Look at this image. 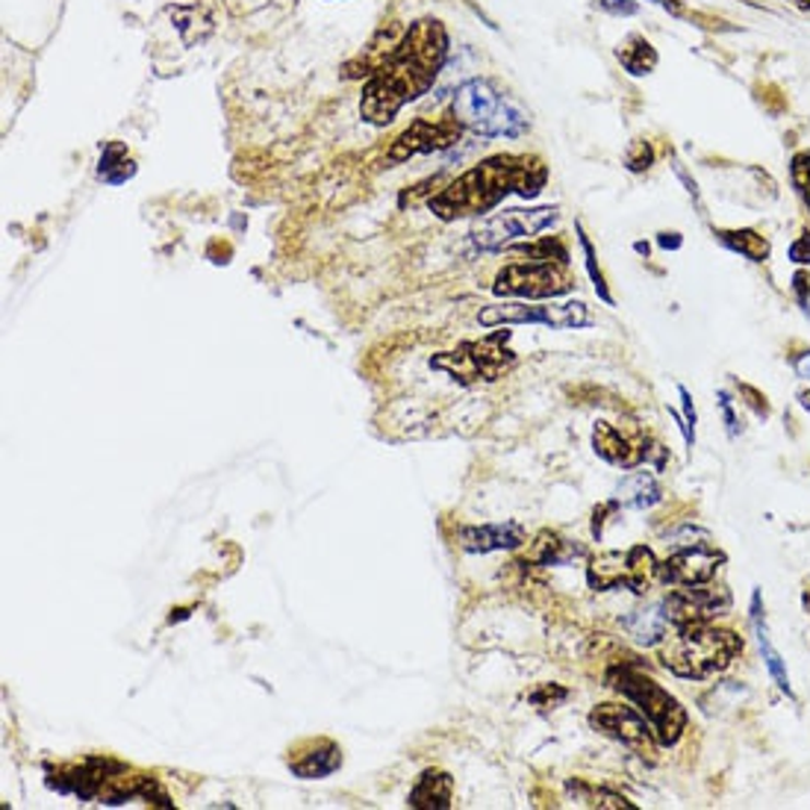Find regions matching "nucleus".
I'll use <instances>...</instances> for the list:
<instances>
[{"label": "nucleus", "instance_id": "nucleus-13", "mask_svg": "<svg viewBox=\"0 0 810 810\" xmlns=\"http://www.w3.org/2000/svg\"><path fill=\"white\" fill-rule=\"evenodd\" d=\"M557 222V210L554 207H540V210H504L474 231V245H481L486 251L504 248L507 242L525 239V236H537L540 231Z\"/></svg>", "mask_w": 810, "mask_h": 810}, {"label": "nucleus", "instance_id": "nucleus-27", "mask_svg": "<svg viewBox=\"0 0 810 810\" xmlns=\"http://www.w3.org/2000/svg\"><path fill=\"white\" fill-rule=\"evenodd\" d=\"M790 177H793V189L799 192V198L810 210V151H801V154L793 156Z\"/></svg>", "mask_w": 810, "mask_h": 810}, {"label": "nucleus", "instance_id": "nucleus-37", "mask_svg": "<svg viewBox=\"0 0 810 810\" xmlns=\"http://www.w3.org/2000/svg\"><path fill=\"white\" fill-rule=\"evenodd\" d=\"M660 245H664V248H678L681 239H678V233H664V236H660Z\"/></svg>", "mask_w": 810, "mask_h": 810}, {"label": "nucleus", "instance_id": "nucleus-2", "mask_svg": "<svg viewBox=\"0 0 810 810\" xmlns=\"http://www.w3.org/2000/svg\"><path fill=\"white\" fill-rule=\"evenodd\" d=\"M545 180H549V172L537 156H490L481 165L460 174L443 192L434 195L431 210L443 222L469 219V215L490 213L492 207H498L510 192L521 198H537Z\"/></svg>", "mask_w": 810, "mask_h": 810}, {"label": "nucleus", "instance_id": "nucleus-22", "mask_svg": "<svg viewBox=\"0 0 810 810\" xmlns=\"http://www.w3.org/2000/svg\"><path fill=\"white\" fill-rule=\"evenodd\" d=\"M617 57L627 74H634V78H643L648 71H655L657 66V54L655 48H651V42L643 39L639 33H631V36L619 45Z\"/></svg>", "mask_w": 810, "mask_h": 810}, {"label": "nucleus", "instance_id": "nucleus-15", "mask_svg": "<svg viewBox=\"0 0 810 810\" xmlns=\"http://www.w3.org/2000/svg\"><path fill=\"white\" fill-rule=\"evenodd\" d=\"M719 563H725L723 551L711 549L707 542L676 551L672 557L657 566V578L669 587H699L716 578Z\"/></svg>", "mask_w": 810, "mask_h": 810}, {"label": "nucleus", "instance_id": "nucleus-1", "mask_svg": "<svg viewBox=\"0 0 810 810\" xmlns=\"http://www.w3.org/2000/svg\"><path fill=\"white\" fill-rule=\"evenodd\" d=\"M448 57V33L439 21H415L404 39L396 42L368 71V83L360 101V116L375 127L396 121L404 104L422 97L434 86L439 68Z\"/></svg>", "mask_w": 810, "mask_h": 810}, {"label": "nucleus", "instance_id": "nucleus-34", "mask_svg": "<svg viewBox=\"0 0 810 810\" xmlns=\"http://www.w3.org/2000/svg\"><path fill=\"white\" fill-rule=\"evenodd\" d=\"M719 410H723V419H725V425H728V434H731V436L740 434V427H737V415H733V410H731V396H728V392H719Z\"/></svg>", "mask_w": 810, "mask_h": 810}, {"label": "nucleus", "instance_id": "nucleus-4", "mask_svg": "<svg viewBox=\"0 0 810 810\" xmlns=\"http://www.w3.org/2000/svg\"><path fill=\"white\" fill-rule=\"evenodd\" d=\"M451 116L460 121V127L486 136V139H502V136L516 139L531 125L528 109L510 95L498 92L490 80H469L457 89L451 101Z\"/></svg>", "mask_w": 810, "mask_h": 810}, {"label": "nucleus", "instance_id": "nucleus-14", "mask_svg": "<svg viewBox=\"0 0 810 810\" xmlns=\"http://www.w3.org/2000/svg\"><path fill=\"white\" fill-rule=\"evenodd\" d=\"M669 625H695V622H711L716 617H725L731 610V592L725 587H676L664 601Z\"/></svg>", "mask_w": 810, "mask_h": 810}, {"label": "nucleus", "instance_id": "nucleus-5", "mask_svg": "<svg viewBox=\"0 0 810 810\" xmlns=\"http://www.w3.org/2000/svg\"><path fill=\"white\" fill-rule=\"evenodd\" d=\"M608 681L617 693L625 695L627 702L637 704L639 714L646 716V723L651 725L657 743L676 746L681 740V733L686 728V711L676 695H669L664 686L657 684L655 678L643 676L631 666H617L608 676Z\"/></svg>", "mask_w": 810, "mask_h": 810}, {"label": "nucleus", "instance_id": "nucleus-32", "mask_svg": "<svg viewBox=\"0 0 810 810\" xmlns=\"http://www.w3.org/2000/svg\"><path fill=\"white\" fill-rule=\"evenodd\" d=\"M740 396L749 398V401H746V404L752 407L754 413L763 415V419H766V415H770V404H766V398H763L761 392H758V389H752V386L740 384Z\"/></svg>", "mask_w": 810, "mask_h": 810}, {"label": "nucleus", "instance_id": "nucleus-36", "mask_svg": "<svg viewBox=\"0 0 810 810\" xmlns=\"http://www.w3.org/2000/svg\"><path fill=\"white\" fill-rule=\"evenodd\" d=\"M793 368H796V375L805 377V380H810V351H808V354H799V357L793 360Z\"/></svg>", "mask_w": 810, "mask_h": 810}, {"label": "nucleus", "instance_id": "nucleus-20", "mask_svg": "<svg viewBox=\"0 0 810 810\" xmlns=\"http://www.w3.org/2000/svg\"><path fill=\"white\" fill-rule=\"evenodd\" d=\"M660 498H664V490H660V483H657L655 474L648 472L627 474L617 490V502L622 504V507H631V510H648V507H655Z\"/></svg>", "mask_w": 810, "mask_h": 810}, {"label": "nucleus", "instance_id": "nucleus-26", "mask_svg": "<svg viewBox=\"0 0 810 810\" xmlns=\"http://www.w3.org/2000/svg\"><path fill=\"white\" fill-rule=\"evenodd\" d=\"M570 796L584 808H613V810H634V805L625 799V796H619L613 790H604V787H592V784H580V782H570Z\"/></svg>", "mask_w": 810, "mask_h": 810}, {"label": "nucleus", "instance_id": "nucleus-29", "mask_svg": "<svg viewBox=\"0 0 810 810\" xmlns=\"http://www.w3.org/2000/svg\"><path fill=\"white\" fill-rule=\"evenodd\" d=\"M655 163V151H651V145L648 142H634V145L627 148V154H625V165L631 168V172H646L648 165Z\"/></svg>", "mask_w": 810, "mask_h": 810}, {"label": "nucleus", "instance_id": "nucleus-25", "mask_svg": "<svg viewBox=\"0 0 810 810\" xmlns=\"http://www.w3.org/2000/svg\"><path fill=\"white\" fill-rule=\"evenodd\" d=\"M716 239L723 242L725 248L743 254L746 260L752 262H763L770 257V242L763 239L758 231H719L716 233Z\"/></svg>", "mask_w": 810, "mask_h": 810}, {"label": "nucleus", "instance_id": "nucleus-6", "mask_svg": "<svg viewBox=\"0 0 810 810\" xmlns=\"http://www.w3.org/2000/svg\"><path fill=\"white\" fill-rule=\"evenodd\" d=\"M507 342H510V330H495L481 342H463L454 351H445L431 360V368H439L463 386L492 384L516 366V354L507 348Z\"/></svg>", "mask_w": 810, "mask_h": 810}, {"label": "nucleus", "instance_id": "nucleus-23", "mask_svg": "<svg viewBox=\"0 0 810 810\" xmlns=\"http://www.w3.org/2000/svg\"><path fill=\"white\" fill-rule=\"evenodd\" d=\"M669 617H666L664 604H655V608L639 610L637 617L627 622V631H631V637L637 639V643H646V646H655L660 639L666 637V631H669Z\"/></svg>", "mask_w": 810, "mask_h": 810}, {"label": "nucleus", "instance_id": "nucleus-35", "mask_svg": "<svg viewBox=\"0 0 810 810\" xmlns=\"http://www.w3.org/2000/svg\"><path fill=\"white\" fill-rule=\"evenodd\" d=\"M793 290H796V295H799V304L805 313H810L808 309V292H810V278L805 274V271H799L796 278H793Z\"/></svg>", "mask_w": 810, "mask_h": 810}, {"label": "nucleus", "instance_id": "nucleus-33", "mask_svg": "<svg viewBox=\"0 0 810 810\" xmlns=\"http://www.w3.org/2000/svg\"><path fill=\"white\" fill-rule=\"evenodd\" d=\"M790 260L799 262V266H808L810 262V233H801L799 239L790 245Z\"/></svg>", "mask_w": 810, "mask_h": 810}, {"label": "nucleus", "instance_id": "nucleus-17", "mask_svg": "<svg viewBox=\"0 0 810 810\" xmlns=\"http://www.w3.org/2000/svg\"><path fill=\"white\" fill-rule=\"evenodd\" d=\"M339 766H342V749L333 740H313L304 749H298L290 761L292 775H298L304 782L328 778Z\"/></svg>", "mask_w": 810, "mask_h": 810}, {"label": "nucleus", "instance_id": "nucleus-18", "mask_svg": "<svg viewBox=\"0 0 810 810\" xmlns=\"http://www.w3.org/2000/svg\"><path fill=\"white\" fill-rule=\"evenodd\" d=\"M454 799V778L448 772L425 770L415 778V787L407 796V805L415 810H448Z\"/></svg>", "mask_w": 810, "mask_h": 810}, {"label": "nucleus", "instance_id": "nucleus-28", "mask_svg": "<svg viewBox=\"0 0 810 810\" xmlns=\"http://www.w3.org/2000/svg\"><path fill=\"white\" fill-rule=\"evenodd\" d=\"M578 236H580V248H584V257H587V271H589V278H592V286H596L598 298L604 301V304H613L608 286H604V274H601V269H598L596 251H592V242H589V236L584 233V227H580V224H578Z\"/></svg>", "mask_w": 810, "mask_h": 810}, {"label": "nucleus", "instance_id": "nucleus-11", "mask_svg": "<svg viewBox=\"0 0 810 810\" xmlns=\"http://www.w3.org/2000/svg\"><path fill=\"white\" fill-rule=\"evenodd\" d=\"M592 448H596L601 460H608L610 466H619V469H637V466L648 463H655L660 469L666 457L664 448L651 443L648 436L622 434L610 422H598L596 431H592Z\"/></svg>", "mask_w": 810, "mask_h": 810}, {"label": "nucleus", "instance_id": "nucleus-8", "mask_svg": "<svg viewBox=\"0 0 810 810\" xmlns=\"http://www.w3.org/2000/svg\"><path fill=\"white\" fill-rule=\"evenodd\" d=\"M575 286L570 274V262H513L492 283L498 298H528L545 301L566 295Z\"/></svg>", "mask_w": 810, "mask_h": 810}, {"label": "nucleus", "instance_id": "nucleus-21", "mask_svg": "<svg viewBox=\"0 0 810 810\" xmlns=\"http://www.w3.org/2000/svg\"><path fill=\"white\" fill-rule=\"evenodd\" d=\"M761 592H754L752 596V625H754V637H758V646H761V655L763 660H766V669H770V676L775 678V684L782 686L784 693L793 695L790 690V676H787V669H784V660L782 655L775 651V646H772V639H770V631H766V625L761 622Z\"/></svg>", "mask_w": 810, "mask_h": 810}, {"label": "nucleus", "instance_id": "nucleus-12", "mask_svg": "<svg viewBox=\"0 0 810 810\" xmlns=\"http://www.w3.org/2000/svg\"><path fill=\"white\" fill-rule=\"evenodd\" d=\"M463 136V127L454 116L448 118H419L398 136L392 148H389V163H407L413 156L436 154L445 148H454Z\"/></svg>", "mask_w": 810, "mask_h": 810}, {"label": "nucleus", "instance_id": "nucleus-31", "mask_svg": "<svg viewBox=\"0 0 810 810\" xmlns=\"http://www.w3.org/2000/svg\"><path fill=\"white\" fill-rule=\"evenodd\" d=\"M598 10L610 12V15H634L637 12V3L634 0H598Z\"/></svg>", "mask_w": 810, "mask_h": 810}, {"label": "nucleus", "instance_id": "nucleus-30", "mask_svg": "<svg viewBox=\"0 0 810 810\" xmlns=\"http://www.w3.org/2000/svg\"><path fill=\"white\" fill-rule=\"evenodd\" d=\"M566 699H570V693H566V690H560V686H554V684H551V686L545 684L542 690H537V693L531 695V702L542 704V707H549V704L554 707V704L566 702Z\"/></svg>", "mask_w": 810, "mask_h": 810}, {"label": "nucleus", "instance_id": "nucleus-7", "mask_svg": "<svg viewBox=\"0 0 810 810\" xmlns=\"http://www.w3.org/2000/svg\"><path fill=\"white\" fill-rule=\"evenodd\" d=\"M657 557L655 551L646 545H631L627 551H604L598 557L589 560L587 580L589 587L598 592L625 587L631 592L643 596L657 578Z\"/></svg>", "mask_w": 810, "mask_h": 810}, {"label": "nucleus", "instance_id": "nucleus-24", "mask_svg": "<svg viewBox=\"0 0 810 810\" xmlns=\"http://www.w3.org/2000/svg\"><path fill=\"white\" fill-rule=\"evenodd\" d=\"M133 174H136V163L127 156V148L121 145V142H109V145L104 148V156H101L97 177H101L104 184L121 186V184H127Z\"/></svg>", "mask_w": 810, "mask_h": 810}, {"label": "nucleus", "instance_id": "nucleus-16", "mask_svg": "<svg viewBox=\"0 0 810 810\" xmlns=\"http://www.w3.org/2000/svg\"><path fill=\"white\" fill-rule=\"evenodd\" d=\"M460 549L469 554H490V551L519 549L525 542V528L519 521H492V525H466L457 531Z\"/></svg>", "mask_w": 810, "mask_h": 810}, {"label": "nucleus", "instance_id": "nucleus-19", "mask_svg": "<svg viewBox=\"0 0 810 810\" xmlns=\"http://www.w3.org/2000/svg\"><path fill=\"white\" fill-rule=\"evenodd\" d=\"M587 554V549L580 545V542L563 540L557 533H540L537 540H533L531 551H528V563L533 566H570L572 560H578Z\"/></svg>", "mask_w": 810, "mask_h": 810}, {"label": "nucleus", "instance_id": "nucleus-9", "mask_svg": "<svg viewBox=\"0 0 810 810\" xmlns=\"http://www.w3.org/2000/svg\"><path fill=\"white\" fill-rule=\"evenodd\" d=\"M483 328H502V325H545L554 330L589 328L587 307L580 301L570 304H542V307H528V304H495V307L481 309L478 316Z\"/></svg>", "mask_w": 810, "mask_h": 810}, {"label": "nucleus", "instance_id": "nucleus-3", "mask_svg": "<svg viewBox=\"0 0 810 810\" xmlns=\"http://www.w3.org/2000/svg\"><path fill=\"white\" fill-rule=\"evenodd\" d=\"M743 651V639L731 631H719L711 622L678 625L672 637L660 646V664L678 678L704 681L731 666V660Z\"/></svg>", "mask_w": 810, "mask_h": 810}, {"label": "nucleus", "instance_id": "nucleus-10", "mask_svg": "<svg viewBox=\"0 0 810 810\" xmlns=\"http://www.w3.org/2000/svg\"><path fill=\"white\" fill-rule=\"evenodd\" d=\"M589 725L601 731L610 740H617L634 752L637 758L648 763H657V737L651 731V725L646 723V716L637 714L634 707H625V704H598L589 714Z\"/></svg>", "mask_w": 810, "mask_h": 810}]
</instances>
